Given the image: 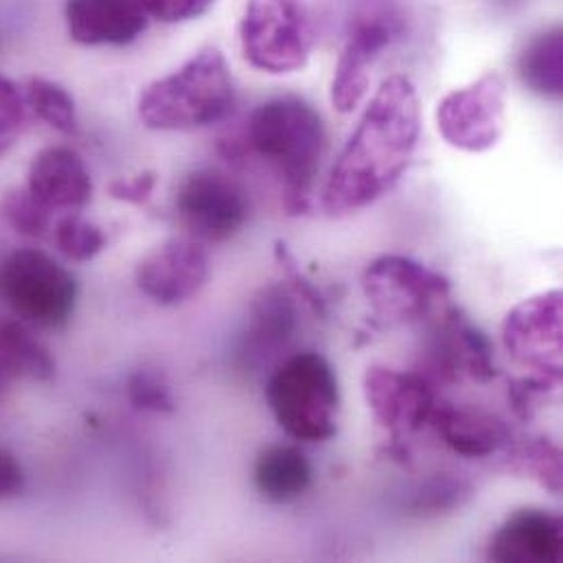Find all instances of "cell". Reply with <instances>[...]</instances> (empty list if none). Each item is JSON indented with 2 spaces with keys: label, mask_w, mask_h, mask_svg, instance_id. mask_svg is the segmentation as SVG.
Masks as SVG:
<instances>
[{
  "label": "cell",
  "mask_w": 563,
  "mask_h": 563,
  "mask_svg": "<svg viewBox=\"0 0 563 563\" xmlns=\"http://www.w3.org/2000/svg\"><path fill=\"white\" fill-rule=\"evenodd\" d=\"M419 130L412 81L404 75L388 77L340 152L322 191V209L329 216H346L388 194L415 156Z\"/></svg>",
  "instance_id": "cell-1"
},
{
  "label": "cell",
  "mask_w": 563,
  "mask_h": 563,
  "mask_svg": "<svg viewBox=\"0 0 563 563\" xmlns=\"http://www.w3.org/2000/svg\"><path fill=\"white\" fill-rule=\"evenodd\" d=\"M249 145L282 178L287 216L309 211V191L318 174L327 136L320 114L300 97H275L249 119Z\"/></svg>",
  "instance_id": "cell-2"
},
{
  "label": "cell",
  "mask_w": 563,
  "mask_h": 563,
  "mask_svg": "<svg viewBox=\"0 0 563 563\" xmlns=\"http://www.w3.org/2000/svg\"><path fill=\"white\" fill-rule=\"evenodd\" d=\"M235 103L231 66L216 46L202 48L172 75L156 79L139 99L150 130H198L222 121Z\"/></svg>",
  "instance_id": "cell-3"
},
{
  "label": "cell",
  "mask_w": 563,
  "mask_h": 563,
  "mask_svg": "<svg viewBox=\"0 0 563 563\" xmlns=\"http://www.w3.org/2000/svg\"><path fill=\"white\" fill-rule=\"evenodd\" d=\"M266 399L277 423L291 439L322 443L338 430V377L320 353L307 351L287 357L268 379Z\"/></svg>",
  "instance_id": "cell-4"
},
{
  "label": "cell",
  "mask_w": 563,
  "mask_h": 563,
  "mask_svg": "<svg viewBox=\"0 0 563 563\" xmlns=\"http://www.w3.org/2000/svg\"><path fill=\"white\" fill-rule=\"evenodd\" d=\"M311 44L313 29L305 0H246L240 46L253 68L271 75L300 70Z\"/></svg>",
  "instance_id": "cell-5"
},
{
  "label": "cell",
  "mask_w": 563,
  "mask_h": 563,
  "mask_svg": "<svg viewBox=\"0 0 563 563\" xmlns=\"http://www.w3.org/2000/svg\"><path fill=\"white\" fill-rule=\"evenodd\" d=\"M0 296L22 320L57 329L73 316L77 283L46 253L22 249L0 266Z\"/></svg>",
  "instance_id": "cell-6"
},
{
  "label": "cell",
  "mask_w": 563,
  "mask_h": 563,
  "mask_svg": "<svg viewBox=\"0 0 563 563\" xmlns=\"http://www.w3.org/2000/svg\"><path fill=\"white\" fill-rule=\"evenodd\" d=\"M362 289L379 318L406 324L428 316L434 305L443 302L452 291V283L410 257L386 255L366 266Z\"/></svg>",
  "instance_id": "cell-7"
},
{
  "label": "cell",
  "mask_w": 563,
  "mask_h": 563,
  "mask_svg": "<svg viewBox=\"0 0 563 563\" xmlns=\"http://www.w3.org/2000/svg\"><path fill=\"white\" fill-rule=\"evenodd\" d=\"M503 342L509 355L529 375L555 388L563 379V294L549 289L516 305L503 322Z\"/></svg>",
  "instance_id": "cell-8"
},
{
  "label": "cell",
  "mask_w": 563,
  "mask_h": 563,
  "mask_svg": "<svg viewBox=\"0 0 563 563\" xmlns=\"http://www.w3.org/2000/svg\"><path fill=\"white\" fill-rule=\"evenodd\" d=\"M507 84L498 73H485L474 84L452 90L437 106V128L441 136L463 152H487L505 125Z\"/></svg>",
  "instance_id": "cell-9"
},
{
  "label": "cell",
  "mask_w": 563,
  "mask_h": 563,
  "mask_svg": "<svg viewBox=\"0 0 563 563\" xmlns=\"http://www.w3.org/2000/svg\"><path fill=\"white\" fill-rule=\"evenodd\" d=\"M176 211L194 240L220 244L246 227L251 207L233 178L218 169H200L183 180Z\"/></svg>",
  "instance_id": "cell-10"
},
{
  "label": "cell",
  "mask_w": 563,
  "mask_h": 563,
  "mask_svg": "<svg viewBox=\"0 0 563 563\" xmlns=\"http://www.w3.org/2000/svg\"><path fill=\"white\" fill-rule=\"evenodd\" d=\"M364 397L375 421L390 434L393 450H401L408 432L430 423L439 404L434 384L423 373H401L388 366H371L364 375Z\"/></svg>",
  "instance_id": "cell-11"
},
{
  "label": "cell",
  "mask_w": 563,
  "mask_h": 563,
  "mask_svg": "<svg viewBox=\"0 0 563 563\" xmlns=\"http://www.w3.org/2000/svg\"><path fill=\"white\" fill-rule=\"evenodd\" d=\"M399 15L388 7H371L355 15L344 40L335 75L331 81V103L338 112H351L368 90L373 62L399 37Z\"/></svg>",
  "instance_id": "cell-12"
},
{
  "label": "cell",
  "mask_w": 563,
  "mask_h": 563,
  "mask_svg": "<svg viewBox=\"0 0 563 563\" xmlns=\"http://www.w3.org/2000/svg\"><path fill=\"white\" fill-rule=\"evenodd\" d=\"M432 384L459 382L463 375L485 384L496 379L494 349L487 335L459 309H448L426 349V373Z\"/></svg>",
  "instance_id": "cell-13"
},
{
  "label": "cell",
  "mask_w": 563,
  "mask_h": 563,
  "mask_svg": "<svg viewBox=\"0 0 563 563\" xmlns=\"http://www.w3.org/2000/svg\"><path fill=\"white\" fill-rule=\"evenodd\" d=\"M136 285L161 305L194 298L209 279V257L194 238H174L156 246L136 266Z\"/></svg>",
  "instance_id": "cell-14"
},
{
  "label": "cell",
  "mask_w": 563,
  "mask_h": 563,
  "mask_svg": "<svg viewBox=\"0 0 563 563\" xmlns=\"http://www.w3.org/2000/svg\"><path fill=\"white\" fill-rule=\"evenodd\" d=\"M487 560L498 563H560L563 560L562 518L522 509L494 533Z\"/></svg>",
  "instance_id": "cell-15"
},
{
  "label": "cell",
  "mask_w": 563,
  "mask_h": 563,
  "mask_svg": "<svg viewBox=\"0 0 563 563\" xmlns=\"http://www.w3.org/2000/svg\"><path fill=\"white\" fill-rule=\"evenodd\" d=\"M68 35L86 46H123L147 29L139 0H66Z\"/></svg>",
  "instance_id": "cell-16"
},
{
  "label": "cell",
  "mask_w": 563,
  "mask_h": 563,
  "mask_svg": "<svg viewBox=\"0 0 563 563\" xmlns=\"http://www.w3.org/2000/svg\"><path fill=\"white\" fill-rule=\"evenodd\" d=\"M26 189L48 209L77 211L92 198V180L84 158L70 147L42 150L26 176Z\"/></svg>",
  "instance_id": "cell-17"
},
{
  "label": "cell",
  "mask_w": 563,
  "mask_h": 563,
  "mask_svg": "<svg viewBox=\"0 0 563 563\" xmlns=\"http://www.w3.org/2000/svg\"><path fill=\"white\" fill-rule=\"evenodd\" d=\"M430 423L445 445L463 459H487L511 445V428L500 417L478 408L437 404Z\"/></svg>",
  "instance_id": "cell-18"
},
{
  "label": "cell",
  "mask_w": 563,
  "mask_h": 563,
  "mask_svg": "<svg viewBox=\"0 0 563 563\" xmlns=\"http://www.w3.org/2000/svg\"><path fill=\"white\" fill-rule=\"evenodd\" d=\"M296 324L298 311L294 294L282 285L264 287L251 305V320L242 353L253 362H260L262 357L266 360L287 344L296 331Z\"/></svg>",
  "instance_id": "cell-19"
},
{
  "label": "cell",
  "mask_w": 563,
  "mask_h": 563,
  "mask_svg": "<svg viewBox=\"0 0 563 563\" xmlns=\"http://www.w3.org/2000/svg\"><path fill=\"white\" fill-rule=\"evenodd\" d=\"M313 470L291 445H268L255 461V487L273 505H289L311 487Z\"/></svg>",
  "instance_id": "cell-20"
},
{
  "label": "cell",
  "mask_w": 563,
  "mask_h": 563,
  "mask_svg": "<svg viewBox=\"0 0 563 563\" xmlns=\"http://www.w3.org/2000/svg\"><path fill=\"white\" fill-rule=\"evenodd\" d=\"M520 81L544 99H560L563 92L562 29L553 26L527 42L518 57Z\"/></svg>",
  "instance_id": "cell-21"
},
{
  "label": "cell",
  "mask_w": 563,
  "mask_h": 563,
  "mask_svg": "<svg viewBox=\"0 0 563 563\" xmlns=\"http://www.w3.org/2000/svg\"><path fill=\"white\" fill-rule=\"evenodd\" d=\"M0 371L13 377L48 382L55 375V360L22 322L0 320Z\"/></svg>",
  "instance_id": "cell-22"
},
{
  "label": "cell",
  "mask_w": 563,
  "mask_h": 563,
  "mask_svg": "<svg viewBox=\"0 0 563 563\" xmlns=\"http://www.w3.org/2000/svg\"><path fill=\"white\" fill-rule=\"evenodd\" d=\"M472 494L474 487L465 478L452 474H434L412 492L408 511L417 518H441L467 505Z\"/></svg>",
  "instance_id": "cell-23"
},
{
  "label": "cell",
  "mask_w": 563,
  "mask_h": 563,
  "mask_svg": "<svg viewBox=\"0 0 563 563\" xmlns=\"http://www.w3.org/2000/svg\"><path fill=\"white\" fill-rule=\"evenodd\" d=\"M509 467L531 476L547 492L562 494L563 461L562 450L551 439H533L516 445L509 452Z\"/></svg>",
  "instance_id": "cell-24"
},
{
  "label": "cell",
  "mask_w": 563,
  "mask_h": 563,
  "mask_svg": "<svg viewBox=\"0 0 563 563\" xmlns=\"http://www.w3.org/2000/svg\"><path fill=\"white\" fill-rule=\"evenodd\" d=\"M24 99H26V106L35 112V117L48 123L51 128L64 134H73L77 130L75 101L70 92L59 84L42 77H33L26 84Z\"/></svg>",
  "instance_id": "cell-25"
},
{
  "label": "cell",
  "mask_w": 563,
  "mask_h": 563,
  "mask_svg": "<svg viewBox=\"0 0 563 563\" xmlns=\"http://www.w3.org/2000/svg\"><path fill=\"white\" fill-rule=\"evenodd\" d=\"M59 253L77 264L95 260L106 249V235L92 222L79 216H66L55 224L53 231Z\"/></svg>",
  "instance_id": "cell-26"
},
{
  "label": "cell",
  "mask_w": 563,
  "mask_h": 563,
  "mask_svg": "<svg viewBox=\"0 0 563 563\" xmlns=\"http://www.w3.org/2000/svg\"><path fill=\"white\" fill-rule=\"evenodd\" d=\"M48 209L26 189L11 191L0 200V218L20 235L42 238L48 229Z\"/></svg>",
  "instance_id": "cell-27"
},
{
  "label": "cell",
  "mask_w": 563,
  "mask_h": 563,
  "mask_svg": "<svg viewBox=\"0 0 563 563\" xmlns=\"http://www.w3.org/2000/svg\"><path fill=\"white\" fill-rule=\"evenodd\" d=\"M128 397L134 408L145 412L169 415L176 410V401L169 382L158 368H139L128 382Z\"/></svg>",
  "instance_id": "cell-28"
},
{
  "label": "cell",
  "mask_w": 563,
  "mask_h": 563,
  "mask_svg": "<svg viewBox=\"0 0 563 563\" xmlns=\"http://www.w3.org/2000/svg\"><path fill=\"white\" fill-rule=\"evenodd\" d=\"M147 15L161 22H187L207 13L216 0H139Z\"/></svg>",
  "instance_id": "cell-29"
},
{
  "label": "cell",
  "mask_w": 563,
  "mask_h": 563,
  "mask_svg": "<svg viewBox=\"0 0 563 563\" xmlns=\"http://www.w3.org/2000/svg\"><path fill=\"white\" fill-rule=\"evenodd\" d=\"M275 257H277L279 266L285 271V277L291 283V291L298 294V298H302L318 316H324L327 313V302H324L322 294L300 273L296 260L289 255V251L283 244L275 246Z\"/></svg>",
  "instance_id": "cell-30"
},
{
  "label": "cell",
  "mask_w": 563,
  "mask_h": 563,
  "mask_svg": "<svg viewBox=\"0 0 563 563\" xmlns=\"http://www.w3.org/2000/svg\"><path fill=\"white\" fill-rule=\"evenodd\" d=\"M156 174L154 172H143V174H136L132 178H121V180H114L110 185V196L119 202H128V205H145L154 189H156Z\"/></svg>",
  "instance_id": "cell-31"
},
{
  "label": "cell",
  "mask_w": 563,
  "mask_h": 563,
  "mask_svg": "<svg viewBox=\"0 0 563 563\" xmlns=\"http://www.w3.org/2000/svg\"><path fill=\"white\" fill-rule=\"evenodd\" d=\"M0 119L13 123L15 128H22L26 121V99L18 90V86L0 73Z\"/></svg>",
  "instance_id": "cell-32"
},
{
  "label": "cell",
  "mask_w": 563,
  "mask_h": 563,
  "mask_svg": "<svg viewBox=\"0 0 563 563\" xmlns=\"http://www.w3.org/2000/svg\"><path fill=\"white\" fill-rule=\"evenodd\" d=\"M24 489V474L20 463L0 448V500L18 496Z\"/></svg>",
  "instance_id": "cell-33"
}]
</instances>
